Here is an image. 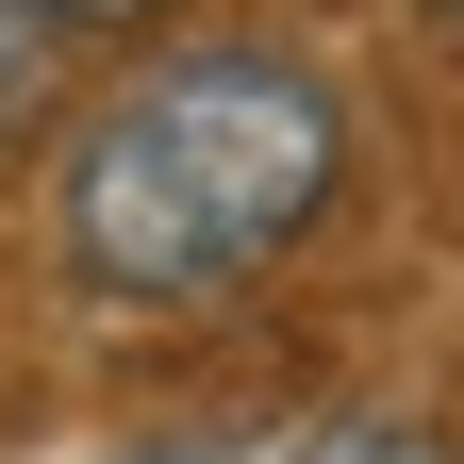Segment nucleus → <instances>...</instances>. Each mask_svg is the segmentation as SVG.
Listing matches in <instances>:
<instances>
[{
    "label": "nucleus",
    "mask_w": 464,
    "mask_h": 464,
    "mask_svg": "<svg viewBox=\"0 0 464 464\" xmlns=\"http://www.w3.org/2000/svg\"><path fill=\"white\" fill-rule=\"evenodd\" d=\"M266 464H464V448L415 431V415H315V431H282Z\"/></svg>",
    "instance_id": "nucleus-2"
},
{
    "label": "nucleus",
    "mask_w": 464,
    "mask_h": 464,
    "mask_svg": "<svg viewBox=\"0 0 464 464\" xmlns=\"http://www.w3.org/2000/svg\"><path fill=\"white\" fill-rule=\"evenodd\" d=\"M50 17H67V34H100V17H166V0H50Z\"/></svg>",
    "instance_id": "nucleus-4"
},
{
    "label": "nucleus",
    "mask_w": 464,
    "mask_h": 464,
    "mask_svg": "<svg viewBox=\"0 0 464 464\" xmlns=\"http://www.w3.org/2000/svg\"><path fill=\"white\" fill-rule=\"evenodd\" d=\"M50 83H67V17L50 0H0V133L50 116Z\"/></svg>",
    "instance_id": "nucleus-3"
},
{
    "label": "nucleus",
    "mask_w": 464,
    "mask_h": 464,
    "mask_svg": "<svg viewBox=\"0 0 464 464\" xmlns=\"http://www.w3.org/2000/svg\"><path fill=\"white\" fill-rule=\"evenodd\" d=\"M348 183V100L299 67V50H150L83 133H67V183H50V232L100 299L133 315H199V299H249V282L299 249Z\"/></svg>",
    "instance_id": "nucleus-1"
},
{
    "label": "nucleus",
    "mask_w": 464,
    "mask_h": 464,
    "mask_svg": "<svg viewBox=\"0 0 464 464\" xmlns=\"http://www.w3.org/2000/svg\"><path fill=\"white\" fill-rule=\"evenodd\" d=\"M448 17H464V0H448Z\"/></svg>",
    "instance_id": "nucleus-5"
}]
</instances>
